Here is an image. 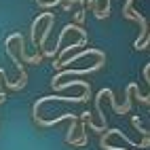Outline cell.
<instances>
[{
	"label": "cell",
	"mask_w": 150,
	"mask_h": 150,
	"mask_svg": "<svg viewBox=\"0 0 150 150\" xmlns=\"http://www.w3.org/2000/svg\"><path fill=\"white\" fill-rule=\"evenodd\" d=\"M87 55H95L97 59L106 62V53H104V51H99V49H85V51L76 53V55H72V57H68V59H62V62L57 59V62H53V68H57V70H64V66L72 64V62H78V59H83V57H87Z\"/></svg>",
	"instance_id": "cell-1"
},
{
	"label": "cell",
	"mask_w": 150,
	"mask_h": 150,
	"mask_svg": "<svg viewBox=\"0 0 150 150\" xmlns=\"http://www.w3.org/2000/svg\"><path fill=\"white\" fill-rule=\"evenodd\" d=\"M104 64H106V62L99 59L97 64L89 66V68H83V70H59V74H55V76L51 78V85H57V81H62L64 76H70V74H74V76H78V74H93V72H97V70H102Z\"/></svg>",
	"instance_id": "cell-2"
},
{
	"label": "cell",
	"mask_w": 150,
	"mask_h": 150,
	"mask_svg": "<svg viewBox=\"0 0 150 150\" xmlns=\"http://www.w3.org/2000/svg\"><path fill=\"white\" fill-rule=\"evenodd\" d=\"M66 118H70V121H78V114L66 112V114H59V116L51 118V121H45V118H40V116H34V121H36V125H38V127H51V125H57V123L66 121Z\"/></svg>",
	"instance_id": "cell-3"
},
{
	"label": "cell",
	"mask_w": 150,
	"mask_h": 150,
	"mask_svg": "<svg viewBox=\"0 0 150 150\" xmlns=\"http://www.w3.org/2000/svg\"><path fill=\"white\" fill-rule=\"evenodd\" d=\"M51 17H55L53 13H40L34 21H32V30H30V42H32V47L36 49V28L40 25V21H47V19H51Z\"/></svg>",
	"instance_id": "cell-4"
},
{
	"label": "cell",
	"mask_w": 150,
	"mask_h": 150,
	"mask_svg": "<svg viewBox=\"0 0 150 150\" xmlns=\"http://www.w3.org/2000/svg\"><path fill=\"white\" fill-rule=\"evenodd\" d=\"M70 87H83L85 91H91V85L87 81H70V83H62V85H53L55 91H64V89H70Z\"/></svg>",
	"instance_id": "cell-5"
},
{
	"label": "cell",
	"mask_w": 150,
	"mask_h": 150,
	"mask_svg": "<svg viewBox=\"0 0 150 150\" xmlns=\"http://www.w3.org/2000/svg\"><path fill=\"white\" fill-rule=\"evenodd\" d=\"M110 6H112V0H106V8H95V17L97 19H106L108 15H110Z\"/></svg>",
	"instance_id": "cell-6"
},
{
	"label": "cell",
	"mask_w": 150,
	"mask_h": 150,
	"mask_svg": "<svg viewBox=\"0 0 150 150\" xmlns=\"http://www.w3.org/2000/svg\"><path fill=\"white\" fill-rule=\"evenodd\" d=\"M83 45H87V40H83V38H81V40H78V42H74V45H70L68 49H64V51H62V59L70 53V51H72V49H78V47H83ZM62 59H59V62H62Z\"/></svg>",
	"instance_id": "cell-7"
},
{
	"label": "cell",
	"mask_w": 150,
	"mask_h": 150,
	"mask_svg": "<svg viewBox=\"0 0 150 150\" xmlns=\"http://www.w3.org/2000/svg\"><path fill=\"white\" fill-rule=\"evenodd\" d=\"M133 2H135V0H127V2L123 4V17H125V19L129 17V13H131V6H133Z\"/></svg>",
	"instance_id": "cell-8"
},
{
	"label": "cell",
	"mask_w": 150,
	"mask_h": 150,
	"mask_svg": "<svg viewBox=\"0 0 150 150\" xmlns=\"http://www.w3.org/2000/svg\"><path fill=\"white\" fill-rule=\"evenodd\" d=\"M4 99H6V93H4V91H0V104H4Z\"/></svg>",
	"instance_id": "cell-9"
}]
</instances>
